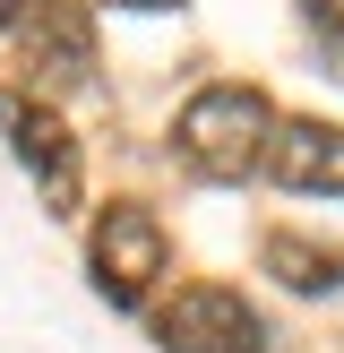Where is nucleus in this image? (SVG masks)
Here are the masks:
<instances>
[{
    "label": "nucleus",
    "mask_w": 344,
    "mask_h": 353,
    "mask_svg": "<svg viewBox=\"0 0 344 353\" xmlns=\"http://www.w3.org/2000/svg\"><path fill=\"white\" fill-rule=\"evenodd\" d=\"M310 43H319L327 78H344V17H319V26H310Z\"/></svg>",
    "instance_id": "8"
},
{
    "label": "nucleus",
    "mask_w": 344,
    "mask_h": 353,
    "mask_svg": "<svg viewBox=\"0 0 344 353\" xmlns=\"http://www.w3.org/2000/svg\"><path fill=\"white\" fill-rule=\"evenodd\" d=\"M112 9H181V0H112Z\"/></svg>",
    "instance_id": "10"
},
{
    "label": "nucleus",
    "mask_w": 344,
    "mask_h": 353,
    "mask_svg": "<svg viewBox=\"0 0 344 353\" xmlns=\"http://www.w3.org/2000/svg\"><path fill=\"white\" fill-rule=\"evenodd\" d=\"M26 9H34V0H0V26L17 34V17H26Z\"/></svg>",
    "instance_id": "9"
},
{
    "label": "nucleus",
    "mask_w": 344,
    "mask_h": 353,
    "mask_svg": "<svg viewBox=\"0 0 344 353\" xmlns=\"http://www.w3.org/2000/svg\"><path fill=\"white\" fill-rule=\"evenodd\" d=\"M17 52L43 86H86L95 78V26H86V0H34L17 17Z\"/></svg>",
    "instance_id": "5"
},
{
    "label": "nucleus",
    "mask_w": 344,
    "mask_h": 353,
    "mask_svg": "<svg viewBox=\"0 0 344 353\" xmlns=\"http://www.w3.org/2000/svg\"><path fill=\"white\" fill-rule=\"evenodd\" d=\"M258 259H267L292 293H336L344 285V250H319V241H292V233H267Z\"/></svg>",
    "instance_id": "7"
},
{
    "label": "nucleus",
    "mask_w": 344,
    "mask_h": 353,
    "mask_svg": "<svg viewBox=\"0 0 344 353\" xmlns=\"http://www.w3.org/2000/svg\"><path fill=\"white\" fill-rule=\"evenodd\" d=\"M155 345L164 353H267V327L233 285H181L155 310Z\"/></svg>",
    "instance_id": "4"
},
{
    "label": "nucleus",
    "mask_w": 344,
    "mask_h": 353,
    "mask_svg": "<svg viewBox=\"0 0 344 353\" xmlns=\"http://www.w3.org/2000/svg\"><path fill=\"white\" fill-rule=\"evenodd\" d=\"M275 130H284V121L267 112L258 86H198V95L172 112V155H181L198 181H241V172L267 164Z\"/></svg>",
    "instance_id": "1"
},
{
    "label": "nucleus",
    "mask_w": 344,
    "mask_h": 353,
    "mask_svg": "<svg viewBox=\"0 0 344 353\" xmlns=\"http://www.w3.org/2000/svg\"><path fill=\"white\" fill-rule=\"evenodd\" d=\"M86 268H95V293L112 310H138L155 293V276L172 268V241H164V224H155V207H103L95 216V241H86Z\"/></svg>",
    "instance_id": "2"
},
{
    "label": "nucleus",
    "mask_w": 344,
    "mask_h": 353,
    "mask_svg": "<svg viewBox=\"0 0 344 353\" xmlns=\"http://www.w3.org/2000/svg\"><path fill=\"white\" fill-rule=\"evenodd\" d=\"M275 190H310V199H344V130L336 121H284L267 147Z\"/></svg>",
    "instance_id": "6"
},
{
    "label": "nucleus",
    "mask_w": 344,
    "mask_h": 353,
    "mask_svg": "<svg viewBox=\"0 0 344 353\" xmlns=\"http://www.w3.org/2000/svg\"><path fill=\"white\" fill-rule=\"evenodd\" d=\"M0 130H9V155L34 172L43 207H52V216H78V207H86V172H78V138H69V121L52 112L43 95L0 86Z\"/></svg>",
    "instance_id": "3"
}]
</instances>
